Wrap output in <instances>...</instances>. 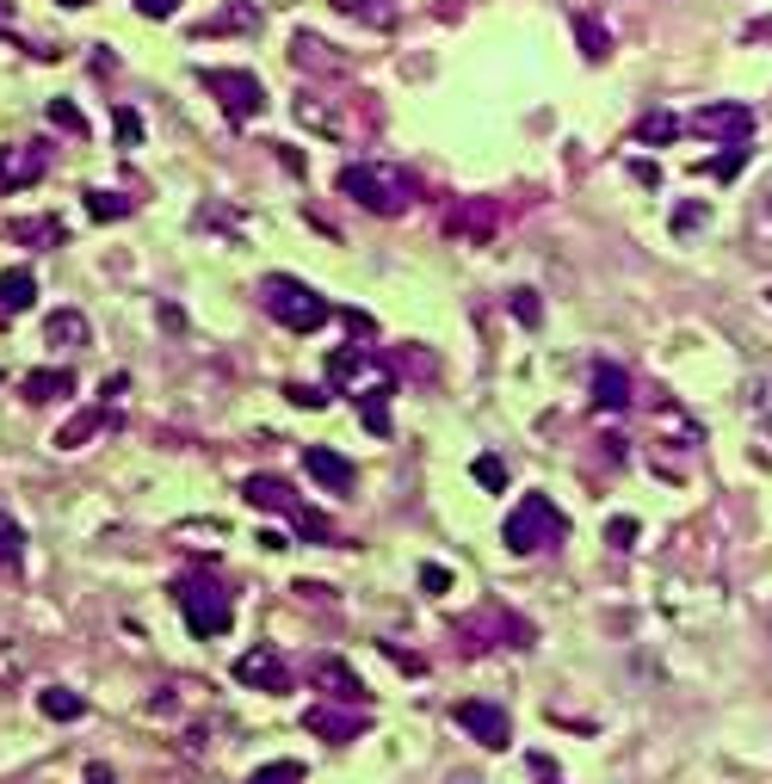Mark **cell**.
Masks as SVG:
<instances>
[{
  "instance_id": "6da1fadb",
  "label": "cell",
  "mask_w": 772,
  "mask_h": 784,
  "mask_svg": "<svg viewBox=\"0 0 772 784\" xmlns=\"http://www.w3.org/2000/svg\"><path fill=\"white\" fill-rule=\"evenodd\" d=\"M334 186L347 192L352 205H365L371 217H402V210H414V198H421V179L390 167V161H347Z\"/></svg>"
},
{
  "instance_id": "7a4b0ae2",
  "label": "cell",
  "mask_w": 772,
  "mask_h": 784,
  "mask_svg": "<svg viewBox=\"0 0 772 784\" xmlns=\"http://www.w3.org/2000/svg\"><path fill=\"white\" fill-rule=\"evenodd\" d=\"M241 494H248V507H260V513H279L291 532L303 537V544H340V532H334V519H322L316 507L303 501L297 488L284 482V476H267L253 470L248 482H241Z\"/></svg>"
},
{
  "instance_id": "3957f363",
  "label": "cell",
  "mask_w": 772,
  "mask_h": 784,
  "mask_svg": "<svg viewBox=\"0 0 772 784\" xmlns=\"http://www.w3.org/2000/svg\"><path fill=\"white\" fill-rule=\"evenodd\" d=\"M501 544L513 549V556H537V549L568 544V519H563V507H556L551 494H525V501L507 513Z\"/></svg>"
},
{
  "instance_id": "277c9868",
  "label": "cell",
  "mask_w": 772,
  "mask_h": 784,
  "mask_svg": "<svg viewBox=\"0 0 772 784\" xmlns=\"http://www.w3.org/2000/svg\"><path fill=\"white\" fill-rule=\"evenodd\" d=\"M260 309H267L279 328H291V334H316L322 322H328V303H322L303 279H291V272L260 279Z\"/></svg>"
},
{
  "instance_id": "5b68a950",
  "label": "cell",
  "mask_w": 772,
  "mask_h": 784,
  "mask_svg": "<svg viewBox=\"0 0 772 784\" xmlns=\"http://www.w3.org/2000/svg\"><path fill=\"white\" fill-rule=\"evenodd\" d=\"M174 599H180V618H186L192 636H222L229 630V594L210 575H180Z\"/></svg>"
},
{
  "instance_id": "8992f818",
  "label": "cell",
  "mask_w": 772,
  "mask_h": 784,
  "mask_svg": "<svg viewBox=\"0 0 772 784\" xmlns=\"http://www.w3.org/2000/svg\"><path fill=\"white\" fill-rule=\"evenodd\" d=\"M457 643H464V655H489V649H525L532 643V624L513 612H494V606H482L476 618H464L457 624Z\"/></svg>"
},
{
  "instance_id": "52a82bcc",
  "label": "cell",
  "mask_w": 772,
  "mask_h": 784,
  "mask_svg": "<svg viewBox=\"0 0 772 784\" xmlns=\"http://www.w3.org/2000/svg\"><path fill=\"white\" fill-rule=\"evenodd\" d=\"M198 80H205V94L217 99L236 124H248V118L267 111V87H260V75H248V68H198Z\"/></svg>"
},
{
  "instance_id": "ba28073f",
  "label": "cell",
  "mask_w": 772,
  "mask_h": 784,
  "mask_svg": "<svg viewBox=\"0 0 772 784\" xmlns=\"http://www.w3.org/2000/svg\"><path fill=\"white\" fill-rule=\"evenodd\" d=\"M679 130L724 142V149H741V142L754 137V106H741V99H710V106H698L693 118H679Z\"/></svg>"
},
{
  "instance_id": "9c48e42d",
  "label": "cell",
  "mask_w": 772,
  "mask_h": 784,
  "mask_svg": "<svg viewBox=\"0 0 772 784\" xmlns=\"http://www.w3.org/2000/svg\"><path fill=\"white\" fill-rule=\"evenodd\" d=\"M236 686H248V692H291V661L279 655L272 643H253L248 655H236Z\"/></svg>"
},
{
  "instance_id": "30bf717a",
  "label": "cell",
  "mask_w": 772,
  "mask_h": 784,
  "mask_svg": "<svg viewBox=\"0 0 772 784\" xmlns=\"http://www.w3.org/2000/svg\"><path fill=\"white\" fill-rule=\"evenodd\" d=\"M457 717V729H464V736L470 741H482V748H513V717H507L501 705H482V698H464V705L452 710Z\"/></svg>"
},
{
  "instance_id": "8fae6325",
  "label": "cell",
  "mask_w": 772,
  "mask_h": 784,
  "mask_svg": "<svg viewBox=\"0 0 772 784\" xmlns=\"http://www.w3.org/2000/svg\"><path fill=\"white\" fill-rule=\"evenodd\" d=\"M303 729H309V736H322V741H334V748H340V741H359L365 729H371V710H359V705H309L303 710Z\"/></svg>"
},
{
  "instance_id": "7c38bea8",
  "label": "cell",
  "mask_w": 772,
  "mask_h": 784,
  "mask_svg": "<svg viewBox=\"0 0 772 784\" xmlns=\"http://www.w3.org/2000/svg\"><path fill=\"white\" fill-rule=\"evenodd\" d=\"M309 679H316V692H322V698H334V705H359V710L371 705V692H365V679L352 674V667H347L340 655H322L316 667H309Z\"/></svg>"
},
{
  "instance_id": "4fadbf2b",
  "label": "cell",
  "mask_w": 772,
  "mask_h": 784,
  "mask_svg": "<svg viewBox=\"0 0 772 784\" xmlns=\"http://www.w3.org/2000/svg\"><path fill=\"white\" fill-rule=\"evenodd\" d=\"M494 229H501L494 198H464V205L445 210V236H457V241H494Z\"/></svg>"
},
{
  "instance_id": "5bb4252c",
  "label": "cell",
  "mask_w": 772,
  "mask_h": 784,
  "mask_svg": "<svg viewBox=\"0 0 772 784\" xmlns=\"http://www.w3.org/2000/svg\"><path fill=\"white\" fill-rule=\"evenodd\" d=\"M291 68L334 80V75H347V56H340V50H334L322 32H297V37H291Z\"/></svg>"
},
{
  "instance_id": "9a60e30c",
  "label": "cell",
  "mask_w": 772,
  "mask_h": 784,
  "mask_svg": "<svg viewBox=\"0 0 772 784\" xmlns=\"http://www.w3.org/2000/svg\"><path fill=\"white\" fill-rule=\"evenodd\" d=\"M44 167H50L44 142H13V149H0V192H25Z\"/></svg>"
},
{
  "instance_id": "2e32d148",
  "label": "cell",
  "mask_w": 772,
  "mask_h": 784,
  "mask_svg": "<svg viewBox=\"0 0 772 784\" xmlns=\"http://www.w3.org/2000/svg\"><path fill=\"white\" fill-rule=\"evenodd\" d=\"M291 118L316 137H347V99H322V94H297L291 99Z\"/></svg>"
},
{
  "instance_id": "e0dca14e",
  "label": "cell",
  "mask_w": 772,
  "mask_h": 784,
  "mask_svg": "<svg viewBox=\"0 0 772 784\" xmlns=\"http://www.w3.org/2000/svg\"><path fill=\"white\" fill-rule=\"evenodd\" d=\"M303 470L316 476L328 494H352V488H359V470H352L340 451H328V445H309V451H303Z\"/></svg>"
},
{
  "instance_id": "ac0fdd59",
  "label": "cell",
  "mask_w": 772,
  "mask_h": 784,
  "mask_svg": "<svg viewBox=\"0 0 772 784\" xmlns=\"http://www.w3.org/2000/svg\"><path fill=\"white\" fill-rule=\"evenodd\" d=\"M637 402V383H631V371L624 364H594V409H606V414H624Z\"/></svg>"
},
{
  "instance_id": "d6986e66",
  "label": "cell",
  "mask_w": 772,
  "mask_h": 784,
  "mask_svg": "<svg viewBox=\"0 0 772 784\" xmlns=\"http://www.w3.org/2000/svg\"><path fill=\"white\" fill-rule=\"evenodd\" d=\"M649 414H655V433H667V439L674 445H686V451H693V445H705V433H698V421L686 409H679L674 395H649Z\"/></svg>"
},
{
  "instance_id": "ffe728a7",
  "label": "cell",
  "mask_w": 772,
  "mask_h": 784,
  "mask_svg": "<svg viewBox=\"0 0 772 784\" xmlns=\"http://www.w3.org/2000/svg\"><path fill=\"white\" fill-rule=\"evenodd\" d=\"M106 426H111V414L99 409V402H94V409H80L75 421H68L63 433H56V451H80V445H87V439H99Z\"/></svg>"
},
{
  "instance_id": "44dd1931",
  "label": "cell",
  "mask_w": 772,
  "mask_h": 784,
  "mask_svg": "<svg viewBox=\"0 0 772 784\" xmlns=\"http://www.w3.org/2000/svg\"><path fill=\"white\" fill-rule=\"evenodd\" d=\"M87 334H94V328H87V315H80V309H56L44 322V346H63V352L87 346Z\"/></svg>"
},
{
  "instance_id": "7402d4cb",
  "label": "cell",
  "mask_w": 772,
  "mask_h": 784,
  "mask_svg": "<svg viewBox=\"0 0 772 784\" xmlns=\"http://www.w3.org/2000/svg\"><path fill=\"white\" fill-rule=\"evenodd\" d=\"M37 303V279L25 266H13V272H0V315H25Z\"/></svg>"
},
{
  "instance_id": "603a6c76",
  "label": "cell",
  "mask_w": 772,
  "mask_h": 784,
  "mask_svg": "<svg viewBox=\"0 0 772 784\" xmlns=\"http://www.w3.org/2000/svg\"><path fill=\"white\" fill-rule=\"evenodd\" d=\"M395 395V383L390 377H378V383H365V390H352V402H359V414H365V426H371V433H390V414H383V402H390Z\"/></svg>"
},
{
  "instance_id": "cb8c5ba5",
  "label": "cell",
  "mask_w": 772,
  "mask_h": 784,
  "mask_svg": "<svg viewBox=\"0 0 772 784\" xmlns=\"http://www.w3.org/2000/svg\"><path fill=\"white\" fill-rule=\"evenodd\" d=\"M19 390H25V402H32V409H44V402H63V395L75 390V371H32Z\"/></svg>"
},
{
  "instance_id": "d4e9b609",
  "label": "cell",
  "mask_w": 772,
  "mask_h": 784,
  "mask_svg": "<svg viewBox=\"0 0 772 784\" xmlns=\"http://www.w3.org/2000/svg\"><path fill=\"white\" fill-rule=\"evenodd\" d=\"M371 364H378V359H371L365 346H340V352L328 359V383H334V390H352V383H359Z\"/></svg>"
},
{
  "instance_id": "484cf974",
  "label": "cell",
  "mask_w": 772,
  "mask_h": 784,
  "mask_svg": "<svg viewBox=\"0 0 772 784\" xmlns=\"http://www.w3.org/2000/svg\"><path fill=\"white\" fill-rule=\"evenodd\" d=\"M37 710H44L50 722H80L87 717V698L68 692V686H50V692H37Z\"/></svg>"
},
{
  "instance_id": "4316f807",
  "label": "cell",
  "mask_w": 772,
  "mask_h": 784,
  "mask_svg": "<svg viewBox=\"0 0 772 784\" xmlns=\"http://www.w3.org/2000/svg\"><path fill=\"white\" fill-rule=\"evenodd\" d=\"M222 32H260V13H253L248 0H236V7H222L217 19L198 25V37H222Z\"/></svg>"
},
{
  "instance_id": "83f0119b",
  "label": "cell",
  "mask_w": 772,
  "mask_h": 784,
  "mask_svg": "<svg viewBox=\"0 0 772 784\" xmlns=\"http://www.w3.org/2000/svg\"><path fill=\"white\" fill-rule=\"evenodd\" d=\"M347 19H359V25H371V32H390L395 25V0H334Z\"/></svg>"
},
{
  "instance_id": "f1b7e54d",
  "label": "cell",
  "mask_w": 772,
  "mask_h": 784,
  "mask_svg": "<svg viewBox=\"0 0 772 784\" xmlns=\"http://www.w3.org/2000/svg\"><path fill=\"white\" fill-rule=\"evenodd\" d=\"M679 137V118L674 111H643V118H637V142H649V149H662V142H674Z\"/></svg>"
},
{
  "instance_id": "f546056e",
  "label": "cell",
  "mask_w": 772,
  "mask_h": 784,
  "mask_svg": "<svg viewBox=\"0 0 772 784\" xmlns=\"http://www.w3.org/2000/svg\"><path fill=\"white\" fill-rule=\"evenodd\" d=\"M130 210H137V198H124V192H87V217L94 222H124Z\"/></svg>"
},
{
  "instance_id": "4dcf8cb0",
  "label": "cell",
  "mask_w": 772,
  "mask_h": 784,
  "mask_svg": "<svg viewBox=\"0 0 772 784\" xmlns=\"http://www.w3.org/2000/svg\"><path fill=\"white\" fill-rule=\"evenodd\" d=\"M68 229H63V217H25V222H13V241H32V248H50V241H63Z\"/></svg>"
},
{
  "instance_id": "1f68e13d",
  "label": "cell",
  "mask_w": 772,
  "mask_h": 784,
  "mask_svg": "<svg viewBox=\"0 0 772 784\" xmlns=\"http://www.w3.org/2000/svg\"><path fill=\"white\" fill-rule=\"evenodd\" d=\"M741 402H748V414H754L760 426H772V377H748V383H741Z\"/></svg>"
},
{
  "instance_id": "d6a6232c",
  "label": "cell",
  "mask_w": 772,
  "mask_h": 784,
  "mask_svg": "<svg viewBox=\"0 0 772 784\" xmlns=\"http://www.w3.org/2000/svg\"><path fill=\"white\" fill-rule=\"evenodd\" d=\"M19 556H25V532H19L13 513H0V568H13Z\"/></svg>"
},
{
  "instance_id": "836d02e7",
  "label": "cell",
  "mask_w": 772,
  "mask_h": 784,
  "mask_svg": "<svg viewBox=\"0 0 772 784\" xmlns=\"http://www.w3.org/2000/svg\"><path fill=\"white\" fill-rule=\"evenodd\" d=\"M575 37H581V56H594V63H599V56H606V44H612V37H606V25H599V19H575Z\"/></svg>"
},
{
  "instance_id": "e575fe53",
  "label": "cell",
  "mask_w": 772,
  "mask_h": 784,
  "mask_svg": "<svg viewBox=\"0 0 772 784\" xmlns=\"http://www.w3.org/2000/svg\"><path fill=\"white\" fill-rule=\"evenodd\" d=\"M710 222V205H674V217H667V229H674V236H693V229H705Z\"/></svg>"
},
{
  "instance_id": "d590c367",
  "label": "cell",
  "mask_w": 772,
  "mask_h": 784,
  "mask_svg": "<svg viewBox=\"0 0 772 784\" xmlns=\"http://www.w3.org/2000/svg\"><path fill=\"white\" fill-rule=\"evenodd\" d=\"M44 118H50L56 130H68V137H87V118H80V111L68 106V99H50V106H44Z\"/></svg>"
},
{
  "instance_id": "8d00e7d4",
  "label": "cell",
  "mask_w": 772,
  "mask_h": 784,
  "mask_svg": "<svg viewBox=\"0 0 772 784\" xmlns=\"http://www.w3.org/2000/svg\"><path fill=\"white\" fill-rule=\"evenodd\" d=\"M248 784H303V766L297 760H272V766L248 772Z\"/></svg>"
},
{
  "instance_id": "74e56055",
  "label": "cell",
  "mask_w": 772,
  "mask_h": 784,
  "mask_svg": "<svg viewBox=\"0 0 772 784\" xmlns=\"http://www.w3.org/2000/svg\"><path fill=\"white\" fill-rule=\"evenodd\" d=\"M741 161H748V142H741V149H729V155H717V161H705L698 173H710V179H736Z\"/></svg>"
},
{
  "instance_id": "f35d334b",
  "label": "cell",
  "mask_w": 772,
  "mask_h": 784,
  "mask_svg": "<svg viewBox=\"0 0 772 784\" xmlns=\"http://www.w3.org/2000/svg\"><path fill=\"white\" fill-rule=\"evenodd\" d=\"M470 476H476L482 488H507V464H501V457H476Z\"/></svg>"
},
{
  "instance_id": "ab89813d",
  "label": "cell",
  "mask_w": 772,
  "mask_h": 784,
  "mask_svg": "<svg viewBox=\"0 0 772 784\" xmlns=\"http://www.w3.org/2000/svg\"><path fill=\"white\" fill-rule=\"evenodd\" d=\"M291 402H297V409H328V390H316V383H291Z\"/></svg>"
},
{
  "instance_id": "60d3db41",
  "label": "cell",
  "mask_w": 772,
  "mask_h": 784,
  "mask_svg": "<svg viewBox=\"0 0 772 784\" xmlns=\"http://www.w3.org/2000/svg\"><path fill=\"white\" fill-rule=\"evenodd\" d=\"M118 142H124V149H137V142H142V118H137V111H118Z\"/></svg>"
},
{
  "instance_id": "b9f144b4",
  "label": "cell",
  "mask_w": 772,
  "mask_h": 784,
  "mask_svg": "<svg viewBox=\"0 0 772 784\" xmlns=\"http://www.w3.org/2000/svg\"><path fill=\"white\" fill-rule=\"evenodd\" d=\"M421 587H426V594H452V568L426 563V568H421Z\"/></svg>"
},
{
  "instance_id": "7bdbcfd3",
  "label": "cell",
  "mask_w": 772,
  "mask_h": 784,
  "mask_svg": "<svg viewBox=\"0 0 772 784\" xmlns=\"http://www.w3.org/2000/svg\"><path fill=\"white\" fill-rule=\"evenodd\" d=\"M513 315H520L525 328H537V297L532 291H513Z\"/></svg>"
},
{
  "instance_id": "ee69618b",
  "label": "cell",
  "mask_w": 772,
  "mask_h": 784,
  "mask_svg": "<svg viewBox=\"0 0 772 784\" xmlns=\"http://www.w3.org/2000/svg\"><path fill=\"white\" fill-rule=\"evenodd\" d=\"M137 13H142V19H174L180 0H137Z\"/></svg>"
},
{
  "instance_id": "f6af8a7d",
  "label": "cell",
  "mask_w": 772,
  "mask_h": 784,
  "mask_svg": "<svg viewBox=\"0 0 772 784\" xmlns=\"http://www.w3.org/2000/svg\"><path fill=\"white\" fill-rule=\"evenodd\" d=\"M612 544L618 549H637V525H631V519H612Z\"/></svg>"
},
{
  "instance_id": "bcb514c9",
  "label": "cell",
  "mask_w": 772,
  "mask_h": 784,
  "mask_svg": "<svg viewBox=\"0 0 772 784\" xmlns=\"http://www.w3.org/2000/svg\"><path fill=\"white\" fill-rule=\"evenodd\" d=\"M87 784H111V766H87Z\"/></svg>"
},
{
  "instance_id": "7dc6e473",
  "label": "cell",
  "mask_w": 772,
  "mask_h": 784,
  "mask_svg": "<svg viewBox=\"0 0 772 784\" xmlns=\"http://www.w3.org/2000/svg\"><path fill=\"white\" fill-rule=\"evenodd\" d=\"M7 25H13V0H0V32H7Z\"/></svg>"
},
{
  "instance_id": "c3c4849f",
  "label": "cell",
  "mask_w": 772,
  "mask_h": 784,
  "mask_svg": "<svg viewBox=\"0 0 772 784\" xmlns=\"http://www.w3.org/2000/svg\"><path fill=\"white\" fill-rule=\"evenodd\" d=\"M544 784H563V778H556V772H544Z\"/></svg>"
},
{
  "instance_id": "681fc988",
  "label": "cell",
  "mask_w": 772,
  "mask_h": 784,
  "mask_svg": "<svg viewBox=\"0 0 772 784\" xmlns=\"http://www.w3.org/2000/svg\"><path fill=\"white\" fill-rule=\"evenodd\" d=\"M766 217H772V186H766Z\"/></svg>"
},
{
  "instance_id": "f907efd6",
  "label": "cell",
  "mask_w": 772,
  "mask_h": 784,
  "mask_svg": "<svg viewBox=\"0 0 772 784\" xmlns=\"http://www.w3.org/2000/svg\"><path fill=\"white\" fill-rule=\"evenodd\" d=\"M63 7H87V0H63Z\"/></svg>"
}]
</instances>
